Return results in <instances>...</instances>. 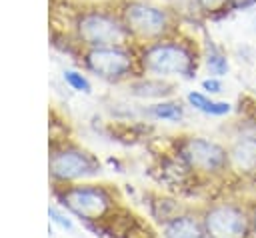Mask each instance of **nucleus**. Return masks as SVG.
Here are the masks:
<instances>
[{
    "instance_id": "obj_1",
    "label": "nucleus",
    "mask_w": 256,
    "mask_h": 238,
    "mask_svg": "<svg viewBox=\"0 0 256 238\" xmlns=\"http://www.w3.org/2000/svg\"><path fill=\"white\" fill-rule=\"evenodd\" d=\"M118 16L128 34L138 40H162L172 30V12L144 0H124Z\"/></svg>"
},
{
    "instance_id": "obj_2",
    "label": "nucleus",
    "mask_w": 256,
    "mask_h": 238,
    "mask_svg": "<svg viewBox=\"0 0 256 238\" xmlns=\"http://www.w3.org/2000/svg\"><path fill=\"white\" fill-rule=\"evenodd\" d=\"M142 68L154 76H194L196 58L182 42L154 40L142 50Z\"/></svg>"
},
{
    "instance_id": "obj_3",
    "label": "nucleus",
    "mask_w": 256,
    "mask_h": 238,
    "mask_svg": "<svg viewBox=\"0 0 256 238\" xmlns=\"http://www.w3.org/2000/svg\"><path fill=\"white\" fill-rule=\"evenodd\" d=\"M76 34L90 48L122 46L130 38L118 14L108 12V10H98V8H90L78 14Z\"/></svg>"
},
{
    "instance_id": "obj_4",
    "label": "nucleus",
    "mask_w": 256,
    "mask_h": 238,
    "mask_svg": "<svg viewBox=\"0 0 256 238\" xmlns=\"http://www.w3.org/2000/svg\"><path fill=\"white\" fill-rule=\"evenodd\" d=\"M84 62L90 72H94L96 76H100L104 80H112V82L130 76V72L134 68L132 54L128 50H124L122 46L90 48L86 52Z\"/></svg>"
},
{
    "instance_id": "obj_5",
    "label": "nucleus",
    "mask_w": 256,
    "mask_h": 238,
    "mask_svg": "<svg viewBox=\"0 0 256 238\" xmlns=\"http://www.w3.org/2000/svg\"><path fill=\"white\" fill-rule=\"evenodd\" d=\"M204 226L210 238H244L248 234V220L244 212L228 204L208 210Z\"/></svg>"
},
{
    "instance_id": "obj_6",
    "label": "nucleus",
    "mask_w": 256,
    "mask_h": 238,
    "mask_svg": "<svg viewBox=\"0 0 256 238\" xmlns=\"http://www.w3.org/2000/svg\"><path fill=\"white\" fill-rule=\"evenodd\" d=\"M182 156L192 168L202 170V172H216L228 160V154L222 146L210 140H204V138L186 140L182 146Z\"/></svg>"
},
{
    "instance_id": "obj_7",
    "label": "nucleus",
    "mask_w": 256,
    "mask_h": 238,
    "mask_svg": "<svg viewBox=\"0 0 256 238\" xmlns=\"http://www.w3.org/2000/svg\"><path fill=\"white\" fill-rule=\"evenodd\" d=\"M66 206L80 214L82 218H98L108 208V196L98 188H86L78 186L66 192L64 196Z\"/></svg>"
},
{
    "instance_id": "obj_8",
    "label": "nucleus",
    "mask_w": 256,
    "mask_h": 238,
    "mask_svg": "<svg viewBox=\"0 0 256 238\" xmlns=\"http://www.w3.org/2000/svg\"><path fill=\"white\" fill-rule=\"evenodd\" d=\"M50 172L60 180H74L80 176L94 174L96 166L88 158V154L78 150H64L50 158Z\"/></svg>"
},
{
    "instance_id": "obj_9",
    "label": "nucleus",
    "mask_w": 256,
    "mask_h": 238,
    "mask_svg": "<svg viewBox=\"0 0 256 238\" xmlns=\"http://www.w3.org/2000/svg\"><path fill=\"white\" fill-rule=\"evenodd\" d=\"M230 164L234 170L250 174L256 170V134H242L230 148Z\"/></svg>"
},
{
    "instance_id": "obj_10",
    "label": "nucleus",
    "mask_w": 256,
    "mask_h": 238,
    "mask_svg": "<svg viewBox=\"0 0 256 238\" xmlns=\"http://www.w3.org/2000/svg\"><path fill=\"white\" fill-rule=\"evenodd\" d=\"M164 238H204V230L194 218L178 216L164 226Z\"/></svg>"
},
{
    "instance_id": "obj_11",
    "label": "nucleus",
    "mask_w": 256,
    "mask_h": 238,
    "mask_svg": "<svg viewBox=\"0 0 256 238\" xmlns=\"http://www.w3.org/2000/svg\"><path fill=\"white\" fill-rule=\"evenodd\" d=\"M188 102L196 110H200L204 114H212V116H224V114L230 112V104L228 102H214L202 92H190L188 94Z\"/></svg>"
},
{
    "instance_id": "obj_12",
    "label": "nucleus",
    "mask_w": 256,
    "mask_h": 238,
    "mask_svg": "<svg viewBox=\"0 0 256 238\" xmlns=\"http://www.w3.org/2000/svg\"><path fill=\"white\" fill-rule=\"evenodd\" d=\"M172 86L160 82V80H140L136 84H132V94L142 96V98H160L170 94Z\"/></svg>"
},
{
    "instance_id": "obj_13",
    "label": "nucleus",
    "mask_w": 256,
    "mask_h": 238,
    "mask_svg": "<svg viewBox=\"0 0 256 238\" xmlns=\"http://www.w3.org/2000/svg\"><path fill=\"white\" fill-rule=\"evenodd\" d=\"M206 68H208V72H210L212 76H216V78H220V76H224V74L228 72V58H226V54H224L220 48H216L212 42L208 44Z\"/></svg>"
},
{
    "instance_id": "obj_14",
    "label": "nucleus",
    "mask_w": 256,
    "mask_h": 238,
    "mask_svg": "<svg viewBox=\"0 0 256 238\" xmlns=\"http://www.w3.org/2000/svg\"><path fill=\"white\" fill-rule=\"evenodd\" d=\"M166 2H168V10L174 16L188 18V20H194V18L204 16L202 10H200L198 0H166Z\"/></svg>"
},
{
    "instance_id": "obj_15",
    "label": "nucleus",
    "mask_w": 256,
    "mask_h": 238,
    "mask_svg": "<svg viewBox=\"0 0 256 238\" xmlns=\"http://www.w3.org/2000/svg\"><path fill=\"white\" fill-rule=\"evenodd\" d=\"M152 114L162 120H180L182 118V106L178 102H158L152 106Z\"/></svg>"
},
{
    "instance_id": "obj_16",
    "label": "nucleus",
    "mask_w": 256,
    "mask_h": 238,
    "mask_svg": "<svg viewBox=\"0 0 256 238\" xmlns=\"http://www.w3.org/2000/svg\"><path fill=\"white\" fill-rule=\"evenodd\" d=\"M198 4L204 16H224L226 12H230V0H198Z\"/></svg>"
},
{
    "instance_id": "obj_17",
    "label": "nucleus",
    "mask_w": 256,
    "mask_h": 238,
    "mask_svg": "<svg viewBox=\"0 0 256 238\" xmlns=\"http://www.w3.org/2000/svg\"><path fill=\"white\" fill-rule=\"evenodd\" d=\"M64 80H66V84L70 88H74L78 92H90V88H92L90 82H88V78L84 74L76 72V70H66L64 72Z\"/></svg>"
},
{
    "instance_id": "obj_18",
    "label": "nucleus",
    "mask_w": 256,
    "mask_h": 238,
    "mask_svg": "<svg viewBox=\"0 0 256 238\" xmlns=\"http://www.w3.org/2000/svg\"><path fill=\"white\" fill-rule=\"evenodd\" d=\"M202 88H204L206 92H210V94H218V92H222V82H220L216 76H212V78H206V80L202 82Z\"/></svg>"
},
{
    "instance_id": "obj_19",
    "label": "nucleus",
    "mask_w": 256,
    "mask_h": 238,
    "mask_svg": "<svg viewBox=\"0 0 256 238\" xmlns=\"http://www.w3.org/2000/svg\"><path fill=\"white\" fill-rule=\"evenodd\" d=\"M256 4V0H230L228 8L230 12H236V10H246V8H252Z\"/></svg>"
},
{
    "instance_id": "obj_20",
    "label": "nucleus",
    "mask_w": 256,
    "mask_h": 238,
    "mask_svg": "<svg viewBox=\"0 0 256 238\" xmlns=\"http://www.w3.org/2000/svg\"><path fill=\"white\" fill-rule=\"evenodd\" d=\"M50 216H52V218H54V220H56L58 224H62L64 228H70V226H72V224H70V220H66V218H64L62 214H58V212H56L54 208H50Z\"/></svg>"
},
{
    "instance_id": "obj_21",
    "label": "nucleus",
    "mask_w": 256,
    "mask_h": 238,
    "mask_svg": "<svg viewBox=\"0 0 256 238\" xmlns=\"http://www.w3.org/2000/svg\"><path fill=\"white\" fill-rule=\"evenodd\" d=\"M252 224H254V230H256V212H254V218H252Z\"/></svg>"
}]
</instances>
